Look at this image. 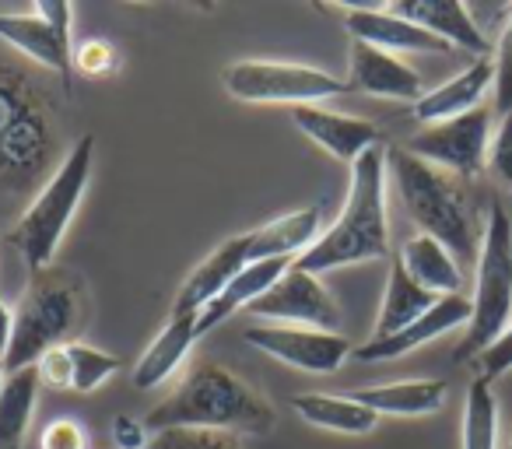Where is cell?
<instances>
[{
    "mask_svg": "<svg viewBox=\"0 0 512 449\" xmlns=\"http://www.w3.org/2000/svg\"><path fill=\"white\" fill-rule=\"evenodd\" d=\"M491 134H495L491 113L488 109H474V113L456 116V120L421 127L407 141V151L425 158L435 169H446L460 179H474L477 172L488 169Z\"/></svg>",
    "mask_w": 512,
    "mask_h": 449,
    "instance_id": "obj_9",
    "label": "cell"
},
{
    "mask_svg": "<svg viewBox=\"0 0 512 449\" xmlns=\"http://www.w3.org/2000/svg\"><path fill=\"white\" fill-rule=\"evenodd\" d=\"M148 432L169 428H204L228 435H267L274 428V407L246 379L225 365H193L179 386L148 411Z\"/></svg>",
    "mask_w": 512,
    "mask_h": 449,
    "instance_id": "obj_2",
    "label": "cell"
},
{
    "mask_svg": "<svg viewBox=\"0 0 512 449\" xmlns=\"http://www.w3.org/2000/svg\"><path fill=\"white\" fill-rule=\"evenodd\" d=\"M383 257H390V214H386V148L379 144L351 165L341 218L323 232L313 250L295 260V267L320 278L327 271Z\"/></svg>",
    "mask_w": 512,
    "mask_h": 449,
    "instance_id": "obj_3",
    "label": "cell"
},
{
    "mask_svg": "<svg viewBox=\"0 0 512 449\" xmlns=\"http://www.w3.org/2000/svg\"><path fill=\"white\" fill-rule=\"evenodd\" d=\"M246 344L278 362L292 365L299 372L327 376L337 372L351 355V341L344 334H327V330H306V327H278V323H253L246 327Z\"/></svg>",
    "mask_w": 512,
    "mask_h": 449,
    "instance_id": "obj_11",
    "label": "cell"
},
{
    "mask_svg": "<svg viewBox=\"0 0 512 449\" xmlns=\"http://www.w3.org/2000/svg\"><path fill=\"white\" fill-rule=\"evenodd\" d=\"M435 302H439V295L425 292V288L404 271V264L393 257L390 278H386V292H383V306H379L376 327H372L369 341H383V337H393V334H400V330H407L414 320H421Z\"/></svg>",
    "mask_w": 512,
    "mask_h": 449,
    "instance_id": "obj_25",
    "label": "cell"
},
{
    "mask_svg": "<svg viewBox=\"0 0 512 449\" xmlns=\"http://www.w3.org/2000/svg\"><path fill=\"white\" fill-rule=\"evenodd\" d=\"M491 64H495V113L509 116L512 113V11L502 25V36L495 43V53H491Z\"/></svg>",
    "mask_w": 512,
    "mask_h": 449,
    "instance_id": "obj_31",
    "label": "cell"
},
{
    "mask_svg": "<svg viewBox=\"0 0 512 449\" xmlns=\"http://www.w3.org/2000/svg\"><path fill=\"white\" fill-rule=\"evenodd\" d=\"M11 334H15V309H8V302L0 299V358L8 355Z\"/></svg>",
    "mask_w": 512,
    "mask_h": 449,
    "instance_id": "obj_39",
    "label": "cell"
},
{
    "mask_svg": "<svg viewBox=\"0 0 512 449\" xmlns=\"http://www.w3.org/2000/svg\"><path fill=\"white\" fill-rule=\"evenodd\" d=\"M509 369H512V323H509V330H505V334L498 337V341L474 362V376L495 383V379L505 376Z\"/></svg>",
    "mask_w": 512,
    "mask_h": 449,
    "instance_id": "obj_35",
    "label": "cell"
},
{
    "mask_svg": "<svg viewBox=\"0 0 512 449\" xmlns=\"http://www.w3.org/2000/svg\"><path fill=\"white\" fill-rule=\"evenodd\" d=\"M386 179H393L407 218L453 253L456 260L477 267L484 239V214L477 211L474 193L460 176L435 169L407 148H386Z\"/></svg>",
    "mask_w": 512,
    "mask_h": 449,
    "instance_id": "obj_1",
    "label": "cell"
},
{
    "mask_svg": "<svg viewBox=\"0 0 512 449\" xmlns=\"http://www.w3.org/2000/svg\"><path fill=\"white\" fill-rule=\"evenodd\" d=\"M292 123L306 137H313L327 155H334L337 162L348 165V169L369 148L383 144V134H379L376 123L358 120V116H348V113H334V109H327V106H295Z\"/></svg>",
    "mask_w": 512,
    "mask_h": 449,
    "instance_id": "obj_13",
    "label": "cell"
},
{
    "mask_svg": "<svg viewBox=\"0 0 512 449\" xmlns=\"http://www.w3.org/2000/svg\"><path fill=\"white\" fill-rule=\"evenodd\" d=\"M4 376H8V369H4V358H0V383H4Z\"/></svg>",
    "mask_w": 512,
    "mask_h": 449,
    "instance_id": "obj_40",
    "label": "cell"
},
{
    "mask_svg": "<svg viewBox=\"0 0 512 449\" xmlns=\"http://www.w3.org/2000/svg\"><path fill=\"white\" fill-rule=\"evenodd\" d=\"M246 264H249V232L246 236L225 239L218 250H211L186 274V281L176 292V302H172V316H200Z\"/></svg>",
    "mask_w": 512,
    "mask_h": 449,
    "instance_id": "obj_16",
    "label": "cell"
},
{
    "mask_svg": "<svg viewBox=\"0 0 512 449\" xmlns=\"http://www.w3.org/2000/svg\"><path fill=\"white\" fill-rule=\"evenodd\" d=\"M288 404L306 425L323 428V432L369 435L379 425V414H372L348 393H295Z\"/></svg>",
    "mask_w": 512,
    "mask_h": 449,
    "instance_id": "obj_26",
    "label": "cell"
},
{
    "mask_svg": "<svg viewBox=\"0 0 512 449\" xmlns=\"http://www.w3.org/2000/svg\"><path fill=\"white\" fill-rule=\"evenodd\" d=\"M470 323V299L467 295H446L439 299L432 309H428L421 320H414L407 330L393 337H383V341H365L362 348H355L358 362H393V358L411 355L414 348L435 341V337L449 334L456 327H467Z\"/></svg>",
    "mask_w": 512,
    "mask_h": 449,
    "instance_id": "obj_17",
    "label": "cell"
},
{
    "mask_svg": "<svg viewBox=\"0 0 512 449\" xmlns=\"http://www.w3.org/2000/svg\"><path fill=\"white\" fill-rule=\"evenodd\" d=\"M288 267H292V260H253V264H246L225 288H221L218 299L197 316V334H207V330L221 327V323L239 313V309H249Z\"/></svg>",
    "mask_w": 512,
    "mask_h": 449,
    "instance_id": "obj_22",
    "label": "cell"
},
{
    "mask_svg": "<svg viewBox=\"0 0 512 449\" xmlns=\"http://www.w3.org/2000/svg\"><path fill=\"white\" fill-rule=\"evenodd\" d=\"M39 397L36 365L22 372H8L0 383V449H22L29 439L32 411Z\"/></svg>",
    "mask_w": 512,
    "mask_h": 449,
    "instance_id": "obj_27",
    "label": "cell"
},
{
    "mask_svg": "<svg viewBox=\"0 0 512 449\" xmlns=\"http://www.w3.org/2000/svg\"><path fill=\"white\" fill-rule=\"evenodd\" d=\"M36 15L57 32L60 39L71 43V25H74V8L67 0H36Z\"/></svg>",
    "mask_w": 512,
    "mask_h": 449,
    "instance_id": "obj_38",
    "label": "cell"
},
{
    "mask_svg": "<svg viewBox=\"0 0 512 449\" xmlns=\"http://www.w3.org/2000/svg\"><path fill=\"white\" fill-rule=\"evenodd\" d=\"M95 165V134H81L78 141L67 148L64 162L50 172L43 190L32 197V204L22 211V218L11 229V246L22 253L25 267L32 274L53 267V253L60 250L67 236V225L78 214L81 200H85L88 179H92Z\"/></svg>",
    "mask_w": 512,
    "mask_h": 449,
    "instance_id": "obj_4",
    "label": "cell"
},
{
    "mask_svg": "<svg viewBox=\"0 0 512 449\" xmlns=\"http://www.w3.org/2000/svg\"><path fill=\"white\" fill-rule=\"evenodd\" d=\"M67 355H71L74 390L78 393H95L116 369H120V358L106 355V351L92 348V344H85V341L67 344Z\"/></svg>",
    "mask_w": 512,
    "mask_h": 449,
    "instance_id": "obj_29",
    "label": "cell"
},
{
    "mask_svg": "<svg viewBox=\"0 0 512 449\" xmlns=\"http://www.w3.org/2000/svg\"><path fill=\"white\" fill-rule=\"evenodd\" d=\"M505 449H512V439H509V446H505Z\"/></svg>",
    "mask_w": 512,
    "mask_h": 449,
    "instance_id": "obj_41",
    "label": "cell"
},
{
    "mask_svg": "<svg viewBox=\"0 0 512 449\" xmlns=\"http://www.w3.org/2000/svg\"><path fill=\"white\" fill-rule=\"evenodd\" d=\"M491 85H495V64H491V57L474 60V64L463 67L460 74L442 81L439 88H428V92L414 102V120L432 127V123H446V120H456V116L474 113V109H481V99L488 95Z\"/></svg>",
    "mask_w": 512,
    "mask_h": 449,
    "instance_id": "obj_18",
    "label": "cell"
},
{
    "mask_svg": "<svg viewBox=\"0 0 512 449\" xmlns=\"http://www.w3.org/2000/svg\"><path fill=\"white\" fill-rule=\"evenodd\" d=\"M39 449H88V435L74 418H57L43 428Z\"/></svg>",
    "mask_w": 512,
    "mask_h": 449,
    "instance_id": "obj_36",
    "label": "cell"
},
{
    "mask_svg": "<svg viewBox=\"0 0 512 449\" xmlns=\"http://www.w3.org/2000/svg\"><path fill=\"white\" fill-rule=\"evenodd\" d=\"M460 449H498V400L488 379L474 376L463 400Z\"/></svg>",
    "mask_w": 512,
    "mask_h": 449,
    "instance_id": "obj_28",
    "label": "cell"
},
{
    "mask_svg": "<svg viewBox=\"0 0 512 449\" xmlns=\"http://www.w3.org/2000/svg\"><path fill=\"white\" fill-rule=\"evenodd\" d=\"M488 172L498 179L502 186L512 190V113L502 116V123L491 134V148H488Z\"/></svg>",
    "mask_w": 512,
    "mask_h": 449,
    "instance_id": "obj_32",
    "label": "cell"
},
{
    "mask_svg": "<svg viewBox=\"0 0 512 449\" xmlns=\"http://www.w3.org/2000/svg\"><path fill=\"white\" fill-rule=\"evenodd\" d=\"M390 11L421 25V29L432 32L435 39H442L453 50L474 53V60L491 57L488 36H484V29L474 22L470 8L460 0H397Z\"/></svg>",
    "mask_w": 512,
    "mask_h": 449,
    "instance_id": "obj_15",
    "label": "cell"
},
{
    "mask_svg": "<svg viewBox=\"0 0 512 449\" xmlns=\"http://www.w3.org/2000/svg\"><path fill=\"white\" fill-rule=\"evenodd\" d=\"M113 442H116V449H148L151 432H148L144 421L130 418V414H116L113 418Z\"/></svg>",
    "mask_w": 512,
    "mask_h": 449,
    "instance_id": "obj_37",
    "label": "cell"
},
{
    "mask_svg": "<svg viewBox=\"0 0 512 449\" xmlns=\"http://www.w3.org/2000/svg\"><path fill=\"white\" fill-rule=\"evenodd\" d=\"M400 264H404V271L411 274L414 281H418L425 292L439 295V299H446V295H463V267L460 260L453 257V253L446 250V246L439 243V239L432 236H411L404 246H400Z\"/></svg>",
    "mask_w": 512,
    "mask_h": 449,
    "instance_id": "obj_24",
    "label": "cell"
},
{
    "mask_svg": "<svg viewBox=\"0 0 512 449\" xmlns=\"http://www.w3.org/2000/svg\"><path fill=\"white\" fill-rule=\"evenodd\" d=\"M148 449H242L239 435L204 432V428H169L151 435Z\"/></svg>",
    "mask_w": 512,
    "mask_h": 449,
    "instance_id": "obj_30",
    "label": "cell"
},
{
    "mask_svg": "<svg viewBox=\"0 0 512 449\" xmlns=\"http://www.w3.org/2000/svg\"><path fill=\"white\" fill-rule=\"evenodd\" d=\"M221 85L232 99L249 106H320L323 99L351 92L348 81L306 64H274V60H239L221 71Z\"/></svg>",
    "mask_w": 512,
    "mask_h": 449,
    "instance_id": "obj_8",
    "label": "cell"
},
{
    "mask_svg": "<svg viewBox=\"0 0 512 449\" xmlns=\"http://www.w3.org/2000/svg\"><path fill=\"white\" fill-rule=\"evenodd\" d=\"M348 88L376 99H397V102H418L428 92L421 74L397 53L376 50L369 43H351L348 53Z\"/></svg>",
    "mask_w": 512,
    "mask_h": 449,
    "instance_id": "obj_12",
    "label": "cell"
},
{
    "mask_svg": "<svg viewBox=\"0 0 512 449\" xmlns=\"http://www.w3.org/2000/svg\"><path fill=\"white\" fill-rule=\"evenodd\" d=\"M362 407L372 414H397V418H425V414H439L446 407L449 383L446 379H400V383L383 386H365V390H351Z\"/></svg>",
    "mask_w": 512,
    "mask_h": 449,
    "instance_id": "obj_20",
    "label": "cell"
},
{
    "mask_svg": "<svg viewBox=\"0 0 512 449\" xmlns=\"http://www.w3.org/2000/svg\"><path fill=\"white\" fill-rule=\"evenodd\" d=\"M39 386H50V390H74V372H71V355H67V344L46 351L36 362Z\"/></svg>",
    "mask_w": 512,
    "mask_h": 449,
    "instance_id": "obj_34",
    "label": "cell"
},
{
    "mask_svg": "<svg viewBox=\"0 0 512 449\" xmlns=\"http://www.w3.org/2000/svg\"><path fill=\"white\" fill-rule=\"evenodd\" d=\"M74 67H78L85 78H106L116 67V53L106 39H88L74 50Z\"/></svg>",
    "mask_w": 512,
    "mask_h": 449,
    "instance_id": "obj_33",
    "label": "cell"
},
{
    "mask_svg": "<svg viewBox=\"0 0 512 449\" xmlns=\"http://www.w3.org/2000/svg\"><path fill=\"white\" fill-rule=\"evenodd\" d=\"M323 236V204L295 207L249 232V264L253 260H299Z\"/></svg>",
    "mask_w": 512,
    "mask_h": 449,
    "instance_id": "obj_19",
    "label": "cell"
},
{
    "mask_svg": "<svg viewBox=\"0 0 512 449\" xmlns=\"http://www.w3.org/2000/svg\"><path fill=\"white\" fill-rule=\"evenodd\" d=\"M344 29H348L351 43H369L386 53H453V46L435 39L432 32L383 8L344 4Z\"/></svg>",
    "mask_w": 512,
    "mask_h": 449,
    "instance_id": "obj_14",
    "label": "cell"
},
{
    "mask_svg": "<svg viewBox=\"0 0 512 449\" xmlns=\"http://www.w3.org/2000/svg\"><path fill=\"white\" fill-rule=\"evenodd\" d=\"M50 123L32 85L0 71V183L25 190L43 176Z\"/></svg>",
    "mask_w": 512,
    "mask_h": 449,
    "instance_id": "obj_7",
    "label": "cell"
},
{
    "mask_svg": "<svg viewBox=\"0 0 512 449\" xmlns=\"http://www.w3.org/2000/svg\"><path fill=\"white\" fill-rule=\"evenodd\" d=\"M85 323V281L60 267L32 274L29 292L15 309V334L4 355V369H32L46 351L71 344Z\"/></svg>",
    "mask_w": 512,
    "mask_h": 449,
    "instance_id": "obj_5",
    "label": "cell"
},
{
    "mask_svg": "<svg viewBox=\"0 0 512 449\" xmlns=\"http://www.w3.org/2000/svg\"><path fill=\"white\" fill-rule=\"evenodd\" d=\"M512 323V218L502 204L484 214V239L474 267V295H470V323L463 330L453 362L474 365Z\"/></svg>",
    "mask_w": 512,
    "mask_h": 449,
    "instance_id": "obj_6",
    "label": "cell"
},
{
    "mask_svg": "<svg viewBox=\"0 0 512 449\" xmlns=\"http://www.w3.org/2000/svg\"><path fill=\"white\" fill-rule=\"evenodd\" d=\"M0 39L8 46H15L18 53H25V57H32L36 64L50 67L53 74H60L64 85H71V71H74L71 43L60 39L39 15H0Z\"/></svg>",
    "mask_w": 512,
    "mask_h": 449,
    "instance_id": "obj_21",
    "label": "cell"
},
{
    "mask_svg": "<svg viewBox=\"0 0 512 449\" xmlns=\"http://www.w3.org/2000/svg\"><path fill=\"white\" fill-rule=\"evenodd\" d=\"M249 313L260 316V323H278V327H306V330H327L341 334V309L334 295L323 288L316 274L302 267H288L260 299L249 306Z\"/></svg>",
    "mask_w": 512,
    "mask_h": 449,
    "instance_id": "obj_10",
    "label": "cell"
},
{
    "mask_svg": "<svg viewBox=\"0 0 512 449\" xmlns=\"http://www.w3.org/2000/svg\"><path fill=\"white\" fill-rule=\"evenodd\" d=\"M197 316H172L162 327V334L148 344L134 369V386L137 390H155L165 379L176 376V369L183 365V358L190 355L193 341H197Z\"/></svg>",
    "mask_w": 512,
    "mask_h": 449,
    "instance_id": "obj_23",
    "label": "cell"
}]
</instances>
